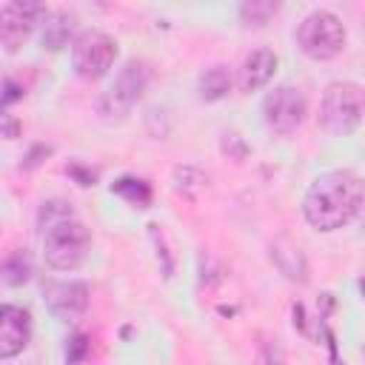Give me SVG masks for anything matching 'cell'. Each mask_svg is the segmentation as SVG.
<instances>
[{
    "label": "cell",
    "instance_id": "obj_1",
    "mask_svg": "<svg viewBox=\"0 0 365 365\" xmlns=\"http://www.w3.org/2000/svg\"><path fill=\"white\" fill-rule=\"evenodd\" d=\"M362 208V182L354 171H328L317 177L302 200V214L317 231L345 228Z\"/></svg>",
    "mask_w": 365,
    "mask_h": 365
},
{
    "label": "cell",
    "instance_id": "obj_2",
    "mask_svg": "<svg viewBox=\"0 0 365 365\" xmlns=\"http://www.w3.org/2000/svg\"><path fill=\"white\" fill-rule=\"evenodd\" d=\"M40 228H43V257L57 271H74L91 245L88 228L74 217L68 202H46L40 211Z\"/></svg>",
    "mask_w": 365,
    "mask_h": 365
},
{
    "label": "cell",
    "instance_id": "obj_3",
    "mask_svg": "<svg viewBox=\"0 0 365 365\" xmlns=\"http://www.w3.org/2000/svg\"><path fill=\"white\" fill-rule=\"evenodd\" d=\"M362 111H365V97L356 83L351 80L331 83L319 103V128L328 131L331 137H348L359 128Z\"/></svg>",
    "mask_w": 365,
    "mask_h": 365
},
{
    "label": "cell",
    "instance_id": "obj_4",
    "mask_svg": "<svg viewBox=\"0 0 365 365\" xmlns=\"http://www.w3.org/2000/svg\"><path fill=\"white\" fill-rule=\"evenodd\" d=\"M345 43H348L345 23L325 9L311 11L297 29V46L311 60H331L345 48Z\"/></svg>",
    "mask_w": 365,
    "mask_h": 365
},
{
    "label": "cell",
    "instance_id": "obj_5",
    "mask_svg": "<svg viewBox=\"0 0 365 365\" xmlns=\"http://www.w3.org/2000/svg\"><path fill=\"white\" fill-rule=\"evenodd\" d=\"M117 60V40L100 29H86L71 40V66L83 80H100Z\"/></svg>",
    "mask_w": 365,
    "mask_h": 365
},
{
    "label": "cell",
    "instance_id": "obj_6",
    "mask_svg": "<svg viewBox=\"0 0 365 365\" xmlns=\"http://www.w3.org/2000/svg\"><path fill=\"white\" fill-rule=\"evenodd\" d=\"M308 114V103H305V94L294 86H277L265 94L262 100V117H265V125L279 134V137H288L294 134L302 120Z\"/></svg>",
    "mask_w": 365,
    "mask_h": 365
},
{
    "label": "cell",
    "instance_id": "obj_7",
    "mask_svg": "<svg viewBox=\"0 0 365 365\" xmlns=\"http://www.w3.org/2000/svg\"><path fill=\"white\" fill-rule=\"evenodd\" d=\"M145 86H148V68H145V63L128 60V63L120 68L114 86L106 91V97H103V103H100V111H103L106 117H123V114L143 97Z\"/></svg>",
    "mask_w": 365,
    "mask_h": 365
},
{
    "label": "cell",
    "instance_id": "obj_8",
    "mask_svg": "<svg viewBox=\"0 0 365 365\" xmlns=\"http://www.w3.org/2000/svg\"><path fill=\"white\" fill-rule=\"evenodd\" d=\"M40 17H46V9L40 3H29V0L6 3L0 9V46L6 51L23 48L29 43L34 26L40 23Z\"/></svg>",
    "mask_w": 365,
    "mask_h": 365
},
{
    "label": "cell",
    "instance_id": "obj_9",
    "mask_svg": "<svg viewBox=\"0 0 365 365\" xmlns=\"http://www.w3.org/2000/svg\"><path fill=\"white\" fill-rule=\"evenodd\" d=\"M43 294H46L48 311L63 322H77L88 311V288H86V282H77V279L46 282Z\"/></svg>",
    "mask_w": 365,
    "mask_h": 365
},
{
    "label": "cell",
    "instance_id": "obj_10",
    "mask_svg": "<svg viewBox=\"0 0 365 365\" xmlns=\"http://www.w3.org/2000/svg\"><path fill=\"white\" fill-rule=\"evenodd\" d=\"M31 339V317L20 305H0V359L17 356Z\"/></svg>",
    "mask_w": 365,
    "mask_h": 365
},
{
    "label": "cell",
    "instance_id": "obj_11",
    "mask_svg": "<svg viewBox=\"0 0 365 365\" xmlns=\"http://www.w3.org/2000/svg\"><path fill=\"white\" fill-rule=\"evenodd\" d=\"M279 60L271 48H254L251 54H245L242 66H240V74H237V86L240 91L251 94V91H259L262 86H268V80L274 77Z\"/></svg>",
    "mask_w": 365,
    "mask_h": 365
},
{
    "label": "cell",
    "instance_id": "obj_12",
    "mask_svg": "<svg viewBox=\"0 0 365 365\" xmlns=\"http://www.w3.org/2000/svg\"><path fill=\"white\" fill-rule=\"evenodd\" d=\"M74 26H77V20L68 11H54V14L46 11V23H43V34H40L43 48H48V51L66 48L74 37Z\"/></svg>",
    "mask_w": 365,
    "mask_h": 365
},
{
    "label": "cell",
    "instance_id": "obj_13",
    "mask_svg": "<svg viewBox=\"0 0 365 365\" xmlns=\"http://www.w3.org/2000/svg\"><path fill=\"white\" fill-rule=\"evenodd\" d=\"M271 257L277 259V268L291 279V282H305L308 279V265L305 257L297 245H291L288 240H277L271 245Z\"/></svg>",
    "mask_w": 365,
    "mask_h": 365
},
{
    "label": "cell",
    "instance_id": "obj_14",
    "mask_svg": "<svg viewBox=\"0 0 365 365\" xmlns=\"http://www.w3.org/2000/svg\"><path fill=\"white\" fill-rule=\"evenodd\" d=\"M231 71L225 66H211L200 74V97L214 103V100H222L228 91H231Z\"/></svg>",
    "mask_w": 365,
    "mask_h": 365
},
{
    "label": "cell",
    "instance_id": "obj_15",
    "mask_svg": "<svg viewBox=\"0 0 365 365\" xmlns=\"http://www.w3.org/2000/svg\"><path fill=\"white\" fill-rule=\"evenodd\" d=\"M111 191H114L117 197H123L125 202L137 205V208H145V205L151 202V185H148L145 180H137V177H120V180L111 185Z\"/></svg>",
    "mask_w": 365,
    "mask_h": 365
},
{
    "label": "cell",
    "instance_id": "obj_16",
    "mask_svg": "<svg viewBox=\"0 0 365 365\" xmlns=\"http://www.w3.org/2000/svg\"><path fill=\"white\" fill-rule=\"evenodd\" d=\"M29 277H31V262L23 251H14L0 262V279L9 285H23L29 282Z\"/></svg>",
    "mask_w": 365,
    "mask_h": 365
},
{
    "label": "cell",
    "instance_id": "obj_17",
    "mask_svg": "<svg viewBox=\"0 0 365 365\" xmlns=\"http://www.w3.org/2000/svg\"><path fill=\"white\" fill-rule=\"evenodd\" d=\"M279 11V3L274 0H245L240 6V17L245 26H265Z\"/></svg>",
    "mask_w": 365,
    "mask_h": 365
},
{
    "label": "cell",
    "instance_id": "obj_18",
    "mask_svg": "<svg viewBox=\"0 0 365 365\" xmlns=\"http://www.w3.org/2000/svg\"><path fill=\"white\" fill-rule=\"evenodd\" d=\"M257 365H285V354L279 339H262L257 351Z\"/></svg>",
    "mask_w": 365,
    "mask_h": 365
},
{
    "label": "cell",
    "instance_id": "obj_19",
    "mask_svg": "<svg viewBox=\"0 0 365 365\" xmlns=\"http://www.w3.org/2000/svg\"><path fill=\"white\" fill-rule=\"evenodd\" d=\"M71 348H74V351L68 354V362H77L80 354L86 351V336H74V339H71Z\"/></svg>",
    "mask_w": 365,
    "mask_h": 365
}]
</instances>
